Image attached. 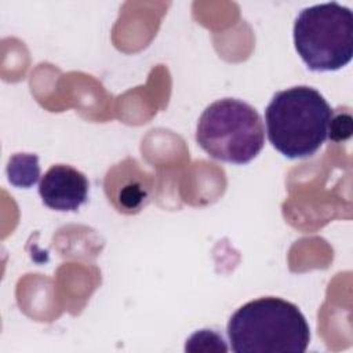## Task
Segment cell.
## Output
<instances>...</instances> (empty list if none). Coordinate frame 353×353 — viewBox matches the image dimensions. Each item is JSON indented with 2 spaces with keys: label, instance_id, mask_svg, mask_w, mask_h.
<instances>
[{
  "label": "cell",
  "instance_id": "cell-8",
  "mask_svg": "<svg viewBox=\"0 0 353 353\" xmlns=\"http://www.w3.org/2000/svg\"><path fill=\"white\" fill-rule=\"evenodd\" d=\"M352 134V117L350 114H342L339 113L338 116L332 114L331 123H330V130H328V137L332 141H342L349 138Z\"/></svg>",
  "mask_w": 353,
  "mask_h": 353
},
{
  "label": "cell",
  "instance_id": "cell-7",
  "mask_svg": "<svg viewBox=\"0 0 353 353\" xmlns=\"http://www.w3.org/2000/svg\"><path fill=\"white\" fill-rule=\"evenodd\" d=\"M186 352H226L223 338L212 330H200L194 332L185 346Z\"/></svg>",
  "mask_w": 353,
  "mask_h": 353
},
{
  "label": "cell",
  "instance_id": "cell-4",
  "mask_svg": "<svg viewBox=\"0 0 353 353\" xmlns=\"http://www.w3.org/2000/svg\"><path fill=\"white\" fill-rule=\"evenodd\" d=\"M295 50L310 70L330 72L353 57V14L336 3L303 8L294 23Z\"/></svg>",
  "mask_w": 353,
  "mask_h": 353
},
{
  "label": "cell",
  "instance_id": "cell-6",
  "mask_svg": "<svg viewBox=\"0 0 353 353\" xmlns=\"http://www.w3.org/2000/svg\"><path fill=\"white\" fill-rule=\"evenodd\" d=\"M8 181L19 188L34 185L40 176L39 159L36 154L18 153L10 159L7 167Z\"/></svg>",
  "mask_w": 353,
  "mask_h": 353
},
{
  "label": "cell",
  "instance_id": "cell-5",
  "mask_svg": "<svg viewBox=\"0 0 353 353\" xmlns=\"http://www.w3.org/2000/svg\"><path fill=\"white\" fill-rule=\"evenodd\" d=\"M43 203L57 211H77L85 203L88 181L83 172L66 164H55L39 182Z\"/></svg>",
  "mask_w": 353,
  "mask_h": 353
},
{
  "label": "cell",
  "instance_id": "cell-2",
  "mask_svg": "<svg viewBox=\"0 0 353 353\" xmlns=\"http://www.w3.org/2000/svg\"><path fill=\"white\" fill-rule=\"evenodd\" d=\"M332 114L328 102L312 87L279 91L265 110L268 139L288 159L310 157L328 138Z\"/></svg>",
  "mask_w": 353,
  "mask_h": 353
},
{
  "label": "cell",
  "instance_id": "cell-1",
  "mask_svg": "<svg viewBox=\"0 0 353 353\" xmlns=\"http://www.w3.org/2000/svg\"><path fill=\"white\" fill-rule=\"evenodd\" d=\"M228 336L236 353H303L310 341V328L292 302L262 296L232 314Z\"/></svg>",
  "mask_w": 353,
  "mask_h": 353
},
{
  "label": "cell",
  "instance_id": "cell-3",
  "mask_svg": "<svg viewBox=\"0 0 353 353\" xmlns=\"http://www.w3.org/2000/svg\"><path fill=\"white\" fill-rule=\"evenodd\" d=\"M196 142L212 159L232 164H247L265 145V125L261 114L247 102L223 98L201 113Z\"/></svg>",
  "mask_w": 353,
  "mask_h": 353
}]
</instances>
